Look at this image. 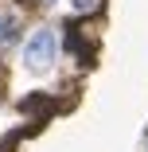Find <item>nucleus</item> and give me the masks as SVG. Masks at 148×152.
Returning a JSON list of instances; mask_svg holds the SVG:
<instances>
[{
    "mask_svg": "<svg viewBox=\"0 0 148 152\" xmlns=\"http://www.w3.org/2000/svg\"><path fill=\"white\" fill-rule=\"evenodd\" d=\"M58 51H63V31H55V27H35L31 35L23 39V66L27 70H47L55 58H58Z\"/></svg>",
    "mask_w": 148,
    "mask_h": 152,
    "instance_id": "nucleus-1",
    "label": "nucleus"
},
{
    "mask_svg": "<svg viewBox=\"0 0 148 152\" xmlns=\"http://www.w3.org/2000/svg\"><path fill=\"white\" fill-rule=\"evenodd\" d=\"M20 35H23V20H20L12 8H0V51L16 47Z\"/></svg>",
    "mask_w": 148,
    "mask_h": 152,
    "instance_id": "nucleus-2",
    "label": "nucleus"
},
{
    "mask_svg": "<svg viewBox=\"0 0 148 152\" xmlns=\"http://www.w3.org/2000/svg\"><path fill=\"white\" fill-rule=\"evenodd\" d=\"M101 8V0H70V12L74 16H94Z\"/></svg>",
    "mask_w": 148,
    "mask_h": 152,
    "instance_id": "nucleus-3",
    "label": "nucleus"
},
{
    "mask_svg": "<svg viewBox=\"0 0 148 152\" xmlns=\"http://www.w3.org/2000/svg\"><path fill=\"white\" fill-rule=\"evenodd\" d=\"M35 4H39V8H55V4H58V0H35Z\"/></svg>",
    "mask_w": 148,
    "mask_h": 152,
    "instance_id": "nucleus-4",
    "label": "nucleus"
},
{
    "mask_svg": "<svg viewBox=\"0 0 148 152\" xmlns=\"http://www.w3.org/2000/svg\"><path fill=\"white\" fill-rule=\"evenodd\" d=\"M144 152H148V133H144Z\"/></svg>",
    "mask_w": 148,
    "mask_h": 152,
    "instance_id": "nucleus-5",
    "label": "nucleus"
}]
</instances>
